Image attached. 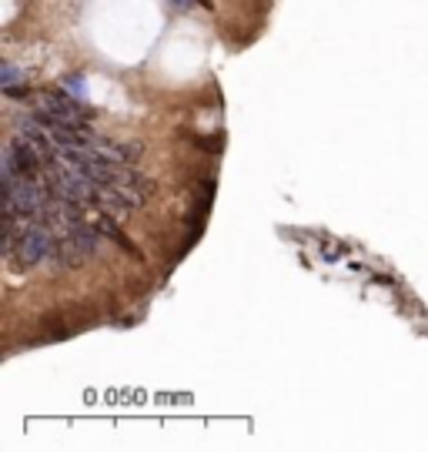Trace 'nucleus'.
Segmentation results:
<instances>
[{
  "label": "nucleus",
  "mask_w": 428,
  "mask_h": 452,
  "mask_svg": "<svg viewBox=\"0 0 428 452\" xmlns=\"http://www.w3.org/2000/svg\"><path fill=\"white\" fill-rule=\"evenodd\" d=\"M54 248H57V238L51 234V228L27 225V232L20 234V242L13 248V258H17L20 268H30V265H40L44 258H51Z\"/></svg>",
  "instance_id": "f257e3e1"
},
{
  "label": "nucleus",
  "mask_w": 428,
  "mask_h": 452,
  "mask_svg": "<svg viewBox=\"0 0 428 452\" xmlns=\"http://www.w3.org/2000/svg\"><path fill=\"white\" fill-rule=\"evenodd\" d=\"M11 151H13V161H17L20 174H37L40 165H44V155L37 151V144L30 141V138H13Z\"/></svg>",
  "instance_id": "f03ea898"
},
{
  "label": "nucleus",
  "mask_w": 428,
  "mask_h": 452,
  "mask_svg": "<svg viewBox=\"0 0 428 452\" xmlns=\"http://www.w3.org/2000/svg\"><path fill=\"white\" fill-rule=\"evenodd\" d=\"M44 111H51L54 117H61V121H67V124H77V121H81L77 104L67 101L64 94H47V97H44Z\"/></svg>",
  "instance_id": "7ed1b4c3"
},
{
  "label": "nucleus",
  "mask_w": 428,
  "mask_h": 452,
  "mask_svg": "<svg viewBox=\"0 0 428 452\" xmlns=\"http://www.w3.org/2000/svg\"><path fill=\"white\" fill-rule=\"evenodd\" d=\"M67 238H71V242L84 251V258H88V255H94V251H97V245H101V234L94 232L90 225H71V234H67Z\"/></svg>",
  "instance_id": "20e7f679"
},
{
  "label": "nucleus",
  "mask_w": 428,
  "mask_h": 452,
  "mask_svg": "<svg viewBox=\"0 0 428 452\" xmlns=\"http://www.w3.org/2000/svg\"><path fill=\"white\" fill-rule=\"evenodd\" d=\"M67 88H71V94H77V97H88L84 78H77V74H71V78H67Z\"/></svg>",
  "instance_id": "39448f33"
},
{
  "label": "nucleus",
  "mask_w": 428,
  "mask_h": 452,
  "mask_svg": "<svg viewBox=\"0 0 428 452\" xmlns=\"http://www.w3.org/2000/svg\"><path fill=\"white\" fill-rule=\"evenodd\" d=\"M13 81H17V71H13V67H4V84L11 88Z\"/></svg>",
  "instance_id": "423d86ee"
}]
</instances>
